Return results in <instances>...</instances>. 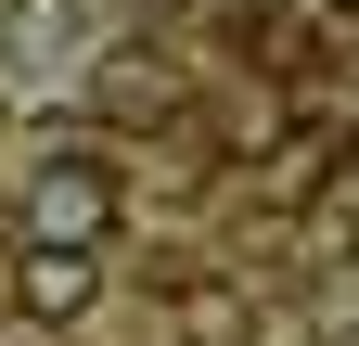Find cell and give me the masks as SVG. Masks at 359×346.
Masks as SVG:
<instances>
[{
	"mask_svg": "<svg viewBox=\"0 0 359 346\" xmlns=\"http://www.w3.org/2000/svg\"><path fill=\"white\" fill-rule=\"evenodd\" d=\"M116 205L128 193H116V167L90 154V141H52V154L26 167V244L39 256H90V244L116 231Z\"/></svg>",
	"mask_w": 359,
	"mask_h": 346,
	"instance_id": "obj_1",
	"label": "cell"
},
{
	"mask_svg": "<svg viewBox=\"0 0 359 346\" xmlns=\"http://www.w3.org/2000/svg\"><path fill=\"white\" fill-rule=\"evenodd\" d=\"M90 295H103V256H13V308H39V321H77Z\"/></svg>",
	"mask_w": 359,
	"mask_h": 346,
	"instance_id": "obj_2",
	"label": "cell"
},
{
	"mask_svg": "<svg viewBox=\"0 0 359 346\" xmlns=\"http://www.w3.org/2000/svg\"><path fill=\"white\" fill-rule=\"evenodd\" d=\"M321 154H334L321 128H283V141H269V167H257V193H269V205H308V193H321Z\"/></svg>",
	"mask_w": 359,
	"mask_h": 346,
	"instance_id": "obj_3",
	"label": "cell"
},
{
	"mask_svg": "<svg viewBox=\"0 0 359 346\" xmlns=\"http://www.w3.org/2000/svg\"><path fill=\"white\" fill-rule=\"evenodd\" d=\"M103 103H116V116H154L167 77H154V64H103Z\"/></svg>",
	"mask_w": 359,
	"mask_h": 346,
	"instance_id": "obj_4",
	"label": "cell"
},
{
	"mask_svg": "<svg viewBox=\"0 0 359 346\" xmlns=\"http://www.w3.org/2000/svg\"><path fill=\"white\" fill-rule=\"evenodd\" d=\"M0 13H13V0H0Z\"/></svg>",
	"mask_w": 359,
	"mask_h": 346,
	"instance_id": "obj_5",
	"label": "cell"
}]
</instances>
